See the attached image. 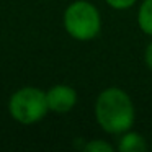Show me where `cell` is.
<instances>
[{
    "instance_id": "6da1fadb",
    "label": "cell",
    "mask_w": 152,
    "mask_h": 152,
    "mask_svg": "<svg viewBox=\"0 0 152 152\" xmlns=\"http://www.w3.org/2000/svg\"><path fill=\"white\" fill-rule=\"evenodd\" d=\"M95 119L108 134H123L134 124L136 110L131 96L119 87L102 90L95 100Z\"/></svg>"
},
{
    "instance_id": "7a4b0ae2",
    "label": "cell",
    "mask_w": 152,
    "mask_h": 152,
    "mask_svg": "<svg viewBox=\"0 0 152 152\" xmlns=\"http://www.w3.org/2000/svg\"><path fill=\"white\" fill-rule=\"evenodd\" d=\"M64 28L67 34L77 41H90L102 30V17L98 8L87 0H75L64 12Z\"/></svg>"
},
{
    "instance_id": "3957f363",
    "label": "cell",
    "mask_w": 152,
    "mask_h": 152,
    "mask_svg": "<svg viewBox=\"0 0 152 152\" xmlns=\"http://www.w3.org/2000/svg\"><path fill=\"white\" fill-rule=\"evenodd\" d=\"M49 111L46 92L38 87H21L8 100V113L20 124H34Z\"/></svg>"
},
{
    "instance_id": "277c9868",
    "label": "cell",
    "mask_w": 152,
    "mask_h": 152,
    "mask_svg": "<svg viewBox=\"0 0 152 152\" xmlns=\"http://www.w3.org/2000/svg\"><path fill=\"white\" fill-rule=\"evenodd\" d=\"M46 98H48L49 111H54L57 115H66L75 106L77 92L70 85L57 83V85H53L46 92Z\"/></svg>"
},
{
    "instance_id": "5b68a950",
    "label": "cell",
    "mask_w": 152,
    "mask_h": 152,
    "mask_svg": "<svg viewBox=\"0 0 152 152\" xmlns=\"http://www.w3.org/2000/svg\"><path fill=\"white\" fill-rule=\"evenodd\" d=\"M147 142L141 134L132 131H126L121 134L118 142V151L119 152H144L147 151Z\"/></svg>"
},
{
    "instance_id": "8992f818",
    "label": "cell",
    "mask_w": 152,
    "mask_h": 152,
    "mask_svg": "<svg viewBox=\"0 0 152 152\" xmlns=\"http://www.w3.org/2000/svg\"><path fill=\"white\" fill-rule=\"evenodd\" d=\"M137 25L142 33L152 38V0H144L137 12Z\"/></svg>"
},
{
    "instance_id": "52a82bcc",
    "label": "cell",
    "mask_w": 152,
    "mask_h": 152,
    "mask_svg": "<svg viewBox=\"0 0 152 152\" xmlns=\"http://www.w3.org/2000/svg\"><path fill=\"white\" fill-rule=\"evenodd\" d=\"M83 149L88 152H111L113 145L110 142L103 141V139H92L90 142H87Z\"/></svg>"
},
{
    "instance_id": "ba28073f",
    "label": "cell",
    "mask_w": 152,
    "mask_h": 152,
    "mask_svg": "<svg viewBox=\"0 0 152 152\" xmlns=\"http://www.w3.org/2000/svg\"><path fill=\"white\" fill-rule=\"evenodd\" d=\"M105 2L111 8H115V10H128V8H131L137 0H105Z\"/></svg>"
},
{
    "instance_id": "9c48e42d",
    "label": "cell",
    "mask_w": 152,
    "mask_h": 152,
    "mask_svg": "<svg viewBox=\"0 0 152 152\" xmlns=\"http://www.w3.org/2000/svg\"><path fill=\"white\" fill-rule=\"evenodd\" d=\"M144 61H145V66L149 67V70H152V41L147 44V48H145Z\"/></svg>"
},
{
    "instance_id": "30bf717a",
    "label": "cell",
    "mask_w": 152,
    "mask_h": 152,
    "mask_svg": "<svg viewBox=\"0 0 152 152\" xmlns=\"http://www.w3.org/2000/svg\"><path fill=\"white\" fill-rule=\"evenodd\" d=\"M151 149H152V144H151Z\"/></svg>"
}]
</instances>
